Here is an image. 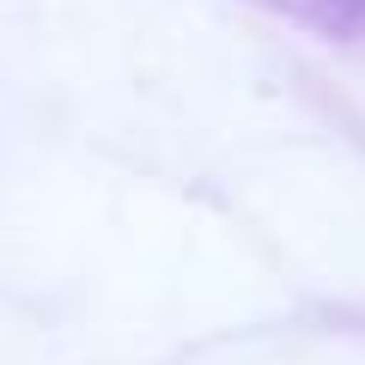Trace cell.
I'll return each mask as SVG.
<instances>
[{"label":"cell","instance_id":"obj_1","mask_svg":"<svg viewBox=\"0 0 365 365\" xmlns=\"http://www.w3.org/2000/svg\"><path fill=\"white\" fill-rule=\"evenodd\" d=\"M256 6H268V13L317 31V37L365 43V0H256Z\"/></svg>","mask_w":365,"mask_h":365}]
</instances>
